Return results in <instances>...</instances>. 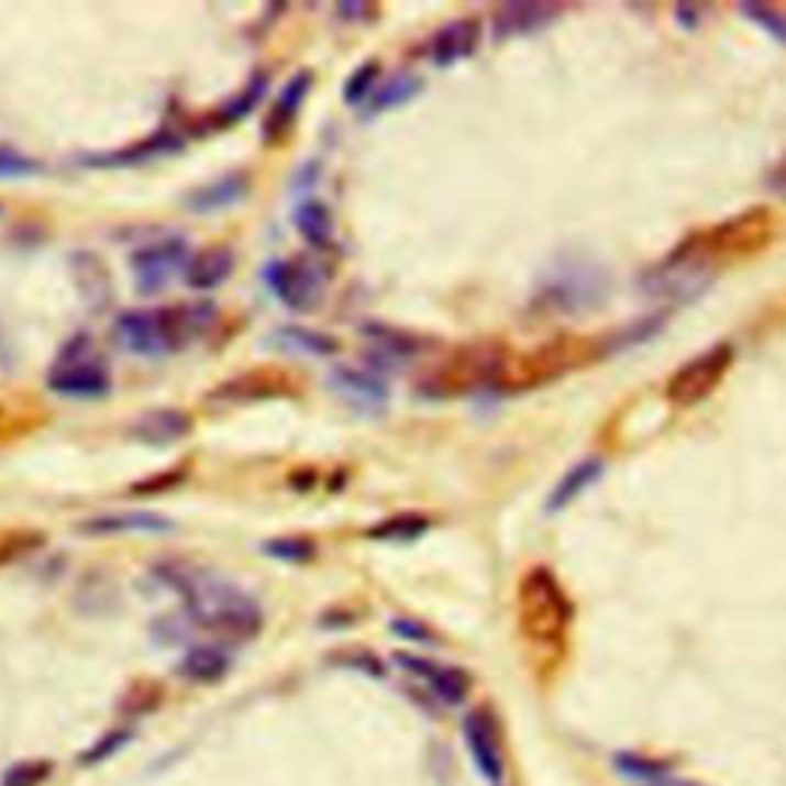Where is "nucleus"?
<instances>
[{
    "label": "nucleus",
    "instance_id": "f257e3e1",
    "mask_svg": "<svg viewBox=\"0 0 786 786\" xmlns=\"http://www.w3.org/2000/svg\"><path fill=\"white\" fill-rule=\"evenodd\" d=\"M154 575L185 599V615L193 627L228 642H250L262 633L265 615L253 596L240 594L203 568L181 563H164Z\"/></svg>",
    "mask_w": 786,
    "mask_h": 786
},
{
    "label": "nucleus",
    "instance_id": "f03ea898",
    "mask_svg": "<svg viewBox=\"0 0 786 786\" xmlns=\"http://www.w3.org/2000/svg\"><path fill=\"white\" fill-rule=\"evenodd\" d=\"M507 354L498 344H467L443 359L436 369L418 385L424 397H461L474 387L491 385L505 372Z\"/></svg>",
    "mask_w": 786,
    "mask_h": 786
},
{
    "label": "nucleus",
    "instance_id": "7ed1b4c3",
    "mask_svg": "<svg viewBox=\"0 0 786 786\" xmlns=\"http://www.w3.org/2000/svg\"><path fill=\"white\" fill-rule=\"evenodd\" d=\"M522 627L534 642H560L572 623V602L563 594L556 575L538 565L532 568L520 587Z\"/></svg>",
    "mask_w": 786,
    "mask_h": 786
},
{
    "label": "nucleus",
    "instance_id": "20e7f679",
    "mask_svg": "<svg viewBox=\"0 0 786 786\" xmlns=\"http://www.w3.org/2000/svg\"><path fill=\"white\" fill-rule=\"evenodd\" d=\"M590 344L587 342H550L544 347H538L534 354L522 356V359H513V363H505V372H501V385L507 390H525V387H538L547 385L553 378H560L568 369H575L580 363L590 359Z\"/></svg>",
    "mask_w": 786,
    "mask_h": 786
},
{
    "label": "nucleus",
    "instance_id": "39448f33",
    "mask_svg": "<svg viewBox=\"0 0 786 786\" xmlns=\"http://www.w3.org/2000/svg\"><path fill=\"white\" fill-rule=\"evenodd\" d=\"M768 237H772V215L765 209H750L743 215H734L704 231L695 243H685L683 250L712 265V258H722V255L753 253L762 243H768Z\"/></svg>",
    "mask_w": 786,
    "mask_h": 786
},
{
    "label": "nucleus",
    "instance_id": "423d86ee",
    "mask_svg": "<svg viewBox=\"0 0 786 786\" xmlns=\"http://www.w3.org/2000/svg\"><path fill=\"white\" fill-rule=\"evenodd\" d=\"M118 342L133 354L154 356L176 347L185 339V329L176 311H126L114 320Z\"/></svg>",
    "mask_w": 786,
    "mask_h": 786
},
{
    "label": "nucleus",
    "instance_id": "0eeeda50",
    "mask_svg": "<svg viewBox=\"0 0 786 786\" xmlns=\"http://www.w3.org/2000/svg\"><path fill=\"white\" fill-rule=\"evenodd\" d=\"M731 359H734L731 344H712L710 351L691 356L667 381V397L676 406H695V402L707 400L719 387V381L726 378Z\"/></svg>",
    "mask_w": 786,
    "mask_h": 786
},
{
    "label": "nucleus",
    "instance_id": "6e6552de",
    "mask_svg": "<svg viewBox=\"0 0 786 786\" xmlns=\"http://www.w3.org/2000/svg\"><path fill=\"white\" fill-rule=\"evenodd\" d=\"M710 283V265L688 250H676L664 265L645 270L642 292L652 298H695Z\"/></svg>",
    "mask_w": 786,
    "mask_h": 786
},
{
    "label": "nucleus",
    "instance_id": "1a4fd4ad",
    "mask_svg": "<svg viewBox=\"0 0 786 786\" xmlns=\"http://www.w3.org/2000/svg\"><path fill=\"white\" fill-rule=\"evenodd\" d=\"M464 741L474 756L476 772L489 784H501L505 777V753H501V731L489 710H474L464 716Z\"/></svg>",
    "mask_w": 786,
    "mask_h": 786
},
{
    "label": "nucleus",
    "instance_id": "9d476101",
    "mask_svg": "<svg viewBox=\"0 0 786 786\" xmlns=\"http://www.w3.org/2000/svg\"><path fill=\"white\" fill-rule=\"evenodd\" d=\"M265 280L277 292L283 305L292 308V311L313 308L320 301V292H323L320 274L311 265H305V262H274V265L267 267Z\"/></svg>",
    "mask_w": 786,
    "mask_h": 786
},
{
    "label": "nucleus",
    "instance_id": "9b49d317",
    "mask_svg": "<svg viewBox=\"0 0 786 786\" xmlns=\"http://www.w3.org/2000/svg\"><path fill=\"white\" fill-rule=\"evenodd\" d=\"M394 661H397L402 669H409L412 676H418L421 683L428 685V691H433L443 704L458 707V704H464V698L471 695V676L461 667H443V664H436V661H424V657H416V654L406 652L394 654Z\"/></svg>",
    "mask_w": 786,
    "mask_h": 786
},
{
    "label": "nucleus",
    "instance_id": "f8f14e48",
    "mask_svg": "<svg viewBox=\"0 0 786 786\" xmlns=\"http://www.w3.org/2000/svg\"><path fill=\"white\" fill-rule=\"evenodd\" d=\"M185 265V243L181 240H164V243H151L145 250L133 255L135 286L142 292H157L164 289L166 280Z\"/></svg>",
    "mask_w": 786,
    "mask_h": 786
},
{
    "label": "nucleus",
    "instance_id": "ddd939ff",
    "mask_svg": "<svg viewBox=\"0 0 786 786\" xmlns=\"http://www.w3.org/2000/svg\"><path fill=\"white\" fill-rule=\"evenodd\" d=\"M46 385H49V390H56L59 397L89 400V397L108 394L111 378H108V372L99 363H87V359L75 356V363H65V366H56V369L49 372Z\"/></svg>",
    "mask_w": 786,
    "mask_h": 786
},
{
    "label": "nucleus",
    "instance_id": "4468645a",
    "mask_svg": "<svg viewBox=\"0 0 786 786\" xmlns=\"http://www.w3.org/2000/svg\"><path fill=\"white\" fill-rule=\"evenodd\" d=\"M560 15V7L553 3H538V0H520V3H505L495 10L491 19V31L495 37H520V34H532L550 25Z\"/></svg>",
    "mask_w": 786,
    "mask_h": 786
},
{
    "label": "nucleus",
    "instance_id": "2eb2a0df",
    "mask_svg": "<svg viewBox=\"0 0 786 786\" xmlns=\"http://www.w3.org/2000/svg\"><path fill=\"white\" fill-rule=\"evenodd\" d=\"M476 46H479V22L476 19H458V22H449L433 34L431 44H428V59L436 68H449L455 62L474 56Z\"/></svg>",
    "mask_w": 786,
    "mask_h": 786
},
{
    "label": "nucleus",
    "instance_id": "dca6fc26",
    "mask_svg": "<svg viewBox=\"0 0 786 786\" xmlns=\"http://www.w3.org/2000/svg\"><path fill=\"white\" fill-rule=\"evenodd\" d=\"M329 385L335 387L342 397L354 400L356 406H366V409H378L387 402V381L369 369L339 366L329 375Z\"/></svg>",
    "mask_w": 786,
    "mask_h": 786
},
{
    "label": "nucleus",
    "instance_id": "f3484780",
    "mask_svg": "<svg viewBox=\"0 0 786 786\" xmlns=\"http://www.w3.org/2000/svg\"><path fill=\"white\" fill-rule=\"evenodd\" d=\"M231 270H234V253L228 246H209L185 265V280L197 292H207V289L222 286L231 277Z\"/></svg>",
    "mask_w": 786,
    "mask_h": 786
},
{
    "label": "nucleus",
    "instance_id": "a211bd4d",
    "mask_svg": "<svg viewBox=\"0 0 786 786\" xmlns=\"http://www.w3.org/2000/svg\"><path fill=\"white\" fill-rule=\"evenodd\" d=\"M311 84H313L311 71H298V75L283 87V92L277 96V102H274V108H270V114H267V123H265L267 139H280V135L296 123L298 111H301V104H305L308 92H311Z\"/></svg>",
    "mask_w": 786,
    "mask_h": 786
},
{
    "label": "nucleus",
    "instance_id": "6ab92c4d",
    "mask_svg": "<svg viewBox=\"0 0 786 786\" xmlns=\"http://www.w3.org/2000/svg\"><path fill=\"white\" fill-rule=\"evenodd\" d=\"M366 339H369L372 344V359H375V366H381V363L390 366V363H402V359L409 363V359H412L416 354H421V347H424L421 339L390 326H366Z\"/></svg>",
    "mask_w": 786,
    "mask_h": 786
},
{
    "label": "nucleus",
    "instance_id": "aec40b11",
    "mask_svg": "<svg viewBox=\"0 0 786 786\" xmlns=\"http://www.w3.org/2000/svg\"><path fill=\"white\" fill-rule=\"evenodd\" d=\"M228 669H231V657L219 645H193L191 652L181 657L178 676L193 685H209L224 679Z\"/></svg>",
    "mask_w": 786,
    "mask_h": 786
},
{
    "label": "nucleus",
    "instance_id": "412c9836",
    "mask_svg": "<svg viewBox=\"0 0 786 786\" xmlns=\"http://www.w3.org/2000/svg\"><path fill=\"white\" fill-rule=\"evenodd\" d=\"M188 431H191V418L178 409H154L133 424V436L154 445L176 443L181 436H188Z\"/></svg>",
    "mask_w": 786,
    "mask_h": 786
},
{
    "label": "nucleus",
    "instance_id": "4be33fe9",
    "mask_svg": "<svg viewBox=\"0 0 786 786\" xmlns=\"http://www.w3.org/2000/svg\"><path fill=\"white\" fill-rule=\"evenodd\" d=\"M80 529L89 534H126V532H169L173 522L157 513H102L80 522Z\"/></svg>",
    "mask_w": 786,
    "mask_h": 786
},
{
    "label": "nucleus",
    "instance_id": "5701e85b",
    "mask_svg": "<svg viewBox=\"0 0 786 786\" xmlns=\"http://www.w3.org/2000/svg\"><path fill=\"white\" fill-rule=\"evenodd\" d=\"M602 461L599 458H584L578 461L575 467H568V474L553 486V491H550L547 498V510L550 513H556V510H563V507H568L575 498H578L580 491H587L590 486H594L596 479L602 476Z\"/></svg>",
    "mask_w": 786,
    "mask_h": 786
},
{
    "label": "nucleus",
    "instance_id": "b1692460",
    "mask_svg": "<svg viewBox=\"0 0 786 786\" xmlns=\"http://www.w3.org/2000/svg\"><path fill=\"white\" fill-rule=\"evenodd\" d=\"M547 298L553 305L563 308H584L599 298V286L594 283V270H580V267H568L563 277L550 283Z\"/></svg>",
    "mask_w": 786,
    "mask_h": 786
},
{
    "label": "nucleus",
    "instance_id": "393cba45",
    "mask_svg": "<svg viewBox=\"0 0 786 786\" xmlns=\"http://www.w3.org/2000/svg\"><path fill=\"white\" fill-rule=\"evenodd\" d=\"M246 193H250V178L231 173V176L219 178L212 185H203L200 191H193L188 197V207L197 209V212H212V209L234 207Z\"/></svg>",
    "mask_w": 786,
    "mask_h": 786
},
{
    "label": "nucleus",
    "instance_id": "a878e982",
    "mask_svg": "<svg viewBox=\"0 0 786 786\" xmlns=\"http://www.w3.org/2000/svg\"><path fill=\"white\" fill-rule=\"evenodd\" d=\"M296 228L313 250H332V212L320 200H305L296 212Z\"/></svg>",
    "mask_w": 786,
    "mask_h": 786
},
{
    "label": "nucleus",
    "instance_id": "bb28decb",
    "mask_svg": "<svg viewBox=\"0 0 786 786\" xmlns=\"http://www.w3.org/2000/svg\"><path fill=\"white\" fill-rule=\"evenodd\" d=\"M75 280L89 305H99V308L108 305V298H111V280H108V270H104V265L96 258V255H87V253L77 255Z\"/></svg>",
    "mask_w": 786,
    "mask_h": 786
},
{
    "label": "nucleus",
    "instance_id": "cd10ccee",
    "mask_svg": "<svg viewBox=\"0 0 786 786\" xmlns=\"http://www.w3.org/2000/svg\"><path fill=\"white\" fill-rule=\"evenodd\" d=\"M431 529V520L421 517V513H397L390 520L372 525L369 538L372 541H390V544H406V541H416L421 534Z\"/></svg>",
    "mask_w": 786,
    "mask_h": 786
},
{
    "label": "nucleus",
    "instance_id": "c85d7f7f",
    "mask_svg": "<svg viewBox=\"0 0 786 786\" xmlns=\"http://www.w3.org/2000/svg\"><path fill=\"white\" fill-rule=\"evenodd\" d=\"M280 342L292 351H301V354H313V356H329L339 351V342L332 335H323L317 329H305V326H286L280 329Z\"/></svg>",
    "mask_w": 786,
    "mask_h": 786
},
{
    "label": "nucleus",
    "instance_id": "c756f323",
    "mask_svg": "<svg viewBox=\"0 0 786 786\" xmlns=\"http://www.w3.org/2000/svg\"><path fill=\"white\" fill-rule=\"evenodd\" d=\"M274 390H277V385L262 378V375H243V378H234V381H228V385L215 387V390H212V400L243 402L255 400V397H267V394H274Z\"/></svg>",
    "mask_w": 786,
    "mask_h": 786
},
{
    "label": "nucleus",
    "instance_id": "7c9ffc66",
    "mask_svg": "<svg viewBox=\"0 0 786 786\" xmlns=\"http://www.w3.org/2000/svg\"><path fill=\"white\" fill-rule=\"evenodd\" d=\"M421 92V80H418L416 75H400L394 77V80H387L385 87L378 89L372 99V111H385V108H397V104L409 102L412 96H418Z\"/></svg>",
    "mask_w": 786,
    "mask_h": 786
},
{
    "label": "nucleus",
    "instance_id": "2f4dec72",
    "mask_svg": "<svg viewBox=\"0 0 786 786\" xmlns=\"http://www.w3.org/2000/svg\"><path fill=\"white\" fill-rule=\"evenodd\" d=\"M181 142H178L176 135H157V139H151V142H142V145H135V148L123 151V154H111V157H96V160H89V164H135V160H145V157H154V154H166V151H176Z\"/></svg>",
    "mask_w": 786,
    "mask_h": 786
},
{
    "label": "nucleus",
    "instance_id": "473e14b6",
    "mask_svg": "<svg viewBox=\"0 0 786 786\" xmlns=\"http://www.w3.org/2000/svg\"><path fill=\"white\" fill-rule=\"evenodd\" d=\"M615 768L623 774V777H633V781H642V784H654L661 777H667V768L661 762H652V759H642L636 753H618L615 756Z\"/></svg>",
    "mask_w": 786,
    "mask_h": 786
},
{
    "label": "nucleus",
    "instance_id": "72a5a7b5",
    "mask_svg": "<svg viewBox=\"0 0 786 786\" xmlns=\"http://www.w3.org/2000/svg\"><path fill=\"white\" fill-rule=\"evenodd\" d=\"M53 774V762L34 759V762H19L13 768H7L0 786H41Z\"/></svg>",
    "mask_w": 786,
    "mask_h": 786
},
{
    "label": "nucleus",
    "instance_id": "f704fd0d",
    "mask_svg": "<svg viewBox=\"0 0 786 786\" xmlns=\"http://www.w3.org/2000/svg\"><path fill=\"white\" fill-rule=\"evenodd\" d=\"M267 556L274 560H283V563H308L313 560V544L308 538H274L265 544Z\"/></svg>",
    "mask_w": 786,
    "mask_h": 786
},
{
    "label": "nucleus",
    "instance_id": "c9c22d12",
    "mask_svg": "<svg viewBox=\"0 0 786 786\" xmlns=\"http://www.w3.org/2000/svg\"><path fill=\"white\" fill-rule=\"evenodd\" d=\"M741 13L746 19H753L762 31H768L777 44H786V13L772 10V7H762V3H743Z\"/></svg>",
    "mask_w": 786,
    "mask_h": 786
},
{
    "label": "nucleus",
    "instance_id": "e433bc0d",
    "mask_svg": "<svg viewBox=\"0 0 786 786\" xmlns=\"http://www.w3.org/2000/svg\"><path fill=\"white\" fill-rule=\"evenodd\" d=\"M378 62H366V65H359L354 75H351V80L344 84V102L347 104H363L366 99H369L372 87H375V80H378Z\"/></svg>",
    "mask_w": 786,
    "mask_h": 786
},
{
    "label": "nucleus",
    "instance_id": "4c0bfd02",
    "mask_svg": "<svg viewBox=\"0 0 786 786\" xmlns=\"http://www.w3.org/2000/svg\"><path fill=\"white\" fill-rule=\"evenodd\" d=\"M130 741V731H123V728H118V731H108L104 738H99V741L89 746L87 753L80 756V765L84 768H92V765H99V762H104V759H111L114 753H118L123 743Z\"/></svg>",
    "mask_w": 786,
    "mask_h": 786
},
{
    "label": "nucleus",
    "instance_id": "58836bf2",
    "mask_svg": "<svg viewBox=\"0 0 786 786\" xmlns=\"http://www.w3.org/2000/svg\"><path fill=\"white\" fill-rule=\"evenodd\" d=\"M265 87H267L265 77H255L253 84L243 89V92H240L234 102L228 104V111H224V120H240L243 114H250L255 104H258V99L265 96Z\"/></svg>",
    "mask_w": 786,
    "mask_h": 786
},
{
    "label": "nucleus",
    "instance_id": "ea45409f",
    "mask_svg": "<svg viewBox=\"0 0 786 786\" xmlns=\"http://www.w3.org/2000/svg\"><path fill=\"white\" fill-rule=\"evenodd\" d=\"M41 173V164L25 154H15L10 148H0V176H31Z\"/></svg>",
    "mask_w": 786,
    "mask_h": 786
},
{
    "label": "nucleus",
    "instance_id": "a19ab883",
    "mask_svg": "<svg viewBox=\"0 0 786 786\" xmlns=\"http://www.w3.org/2000/svg\"><path fill=\"white\" fill-rule=\"evenodd\" d=\"M157 704H160V691H157V685H142V688H133V691H130V698L123 700V710L130 712V716H142V712L154 710Z\"/></svg>",
    "mask_w": 786,
    "mask_h": 786
},
{
    "label": "nucleus",
    "instance_id": "79ce46f5",
    "mask_svg": "<svg viewBox=\"0 0 786 786\" xmlns=\"http://www.w3.org/2000/svg\"><path fill=\"white\" fill-rule=\"evenodd\" d=\"M181 479H185V467H178L176 474L166 471V474L160 476H151V479H145V483H135L133 489H130V495H160V491H173Z\"/></svg>",
    "mask_w": 786,
    "mask_h": 786
},
{
    "label": "nucleus",
    "instance_id": "37998d69",
    "mask_svg": "<svg viewBox=\"0 0 786 786\" xmlns=\"http://www.w3.org/2000/svg\"><path fill=\"white\" fill-rule=\"evenodd\" d=\"M390 630H394L397 636L412 639V642H421V645H431V642H436V636H433L431 630H428L424 623L412 621V618H397V621H390Z\"/></svg>",
    "mask_w": 786,
    "mask_h": 786
},
{
    "label": "nucleus",
    "instance_id": "c03bdc74",
    "mask_svg": "<svg viewBox=\"0 0 786 786\" xmlns=\"http://www.w3.org/2000/svg\"><path fill=\"white\" fill-rule=\"evenodd\" d=\"M344 661H354L351 667L366 669V673H372V676H385V667H381V661H375V657H372V654H366V652L344 654Z\"/></svg>",
    "mask_w": 786,
    "mask_h": 786
},
{
    "label": "nucleus",
    "instance_id": "a18cd8bd",
    "mask_svg": "<svg viewBox=\"0 0 786 786\" xmlns=\"http://www.w3.org/2000/svg\"><path fill=\"white\" fill-rule=\"evenodd\" d=\"M768 185H772V191H777L781 197H786V157L781 160V164L774 166L772 178H768Z\"/></svg>",
    "mask_w": 786,
    "mask_h": 786
},
{
    "label": "nucleus",
    "instance_id": "49530a36",
    "mask_svg": "<svg viewBox=\"0 0 786 786\" xmlns=\"http://www.w3.org/2000/svg\"><path fill=\"white\" fill-rule=\"evenodd\" d=\"M645 786H700V784H691V781H679V777H661V781H654V784H645Z\"/></svg>",
    "mask_w": 786,
    "mask_h": 786
},
{
    "label": "nucleus",
    "instance_id": "de8ad7c7",
    "mask_svg": "<svg viewBox=\"0 0 786 786\" xmlns=\"http://www.w3.org/2000/svg\"><path fill=\"white\" fill-rule=\"evenodd\" d=\"M0 212H3V209H0Z\"/></svg>",
    "mask_w": 786,
    "mask_h": 786
}]
</instances>
